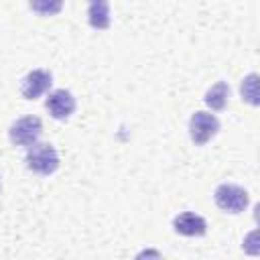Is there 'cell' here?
<instances>
[{"label": "cell", "instance_id": "cell-1", "mask_svg": "<svg viewBox=\"0 0 260 260\" xmlns=\"http://www.w3.org/2000/svg\"><path fill=\"white\" fill-rule=\"evenodd\" d=\"M26 167L37 175H53L59 169V154L49 142H35L26 150Z\"/></svg>", "mask_w": 260, "mask_h": 260}, {"label": "cell", "instance_id": "cell-2", "mask_svg": "<svg viewBox=\"0 0 260 260\" xmlns=\"http://www.w3.org/2000/svg\"><path fill=\"white\" fill-rule=\"evenodd\" d=\"M213 199H215L217 207L228 211V213H242L250 203L248 191L238 187V185H232V183L219 185L213 193Z\"/></svg>", "mask_w": 260, "mask_h": 260}, {"label": "cell", "instance_id": "cell-3", "mask_svg": "<svg viewBox=\"0 0 260 260\" xmlns=\"http://www.w3.org/2000/svg\"><path fill=\"white\" fill-rule=\"evenodd\" d=\"M41 134H43V122L37 116H24L16 120L8 130L10 142L14 146H30L41 138Z\"/></svg>", "mask_w": 260, "mask_h": 260}, {"label": "cell", "instance_id": "cell-4", "mask_svg": "<svg viewBox=\"0 0 260 260\" xmlns=\"http://www.w3.org/2000/svg\"><path fill=\"white\" fill-rule=\"evenodd\" d=\"M219 132V120L207 112H195L189 120V134L197 146H203Z\"/></svg>", "mask_w": 260, "mask_h": 260}, {"label": "cell", "instance_id": "cell-5", "mask_svg": "<svg viewBox=\"0 0 260 260\" xmlns=\"http://www.w3.org/2000/svg\"><path fill=\"white\" fill-rule=\"evenodd\" d=\"M45 106L55 120H67L75 112V98L67 89H55L49 93Z\"/></svg>", "mask_w": 260, "mask_h": 260}, {"label": "cell", "instance_id": "cell-6", "mask_svg": "<svg viewBox=\"0 0 260 260\" xmlns=\"http://www.w3.org/2000/svg\"><path fill=\"white\" fill-rule=\"evenodd\" d=\"M173 228L177 234L181 236H187V238H199V236H205L207 232V221L193 213V211H183L179 213L175 219H173Z\"/></svg>", "mask_w": 260, "mask_h": 260}, {"label": "cell", "instance_id": "cell-7", "mask_svg": "<svg viewBox=\"0 0 260 260\" xmlns=\"http://www.w3.org/2000/svg\"><path fill=\"white\" fill-rule=\"evenodd\" d=\"M51 83H53V77H51L49 71H45V69H35V71H30V73L22 79L20 91H22V95H24L26 100H37V98H41V95L51 87Z\"/></svg>", "mask_w": 260, "mask_h": 260}, {"label": "cell", "instance_id": "cell-8", "mask_svg": "<svg viewBox=\"0 0 260 260\" xmlns=\"http://www.w3.org/2000/svg\"><path fill=\"white\" fill-rule=\"evenodd\" d=\"M87 20L93 28L104 30L110 26V6L106 0H91L87 8Z\"/></svg>", "mask_w": 260, "mask_h": 260}, {"label": "cell", "instance_id": "cell-9", "mask_svg": "<svg viewBox=\"0 0 260 260\" xmlns=\"http://www.w3.org/2000/svg\"><path fill=\"white\" fill-rule=\"evenodd\" d=\"M228 100H230V85L225 81H217L205 93V104L211 110H223L225 104H228Z\"/></svg>", "mask_w": 260, "mask_h": 260}, {"label": "cell", "instance_id": "cell-10", "mask_svg": "<svg viewBox=\"0 0 260 260\" xmlns=\"http://www.w3.org/2000/svg\"><path fill=\"white\" fill-rule=\"evenodd\" d=\"M28 6L32 12L41 16H53L59 14L63 8V0H28Z\"/></svg>", "mask_w": 260, "mask_h": 260}, {"label": "cell", "instance_id": "cell-11", "mask_svg": "<svg viewBox=\"0 0 260 260\" xmlns=\"http://www.w3.org/2000/svg\"><path fill=\"white\" fill-rule=\"evenodd\" d=\"M240 91H242V100H246L250 106H258V75L250 73L248 77H244Z\"/></svg>", "mask_w": 260, "mask_h": 260}]
</instances>
